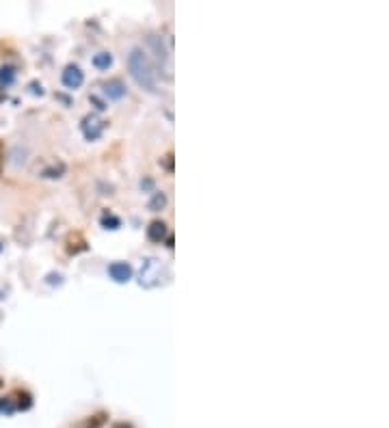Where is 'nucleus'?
Wrapping results in <instances>:
<instances>
[{
  "instance_id": "f257e3e1",
  "label": "nucleus",
  "mask_w": 389,
  "mask_h": 428,
  "mask_svg": "<svg viewBox=\"0 0 389 428\" xmlns=\"http://www.w3.org/2000/svg\"><path fill=\"white\" fill-rule=\"evenodd\" d=\"M128 69H130V76L134 78V82L145 89V91H156L158 87V74L150 61V57L145 55L141 48H132L130 55H128Z\"/></svg>"
},
{
  "instance_id": "f03ea898",
  "label": "nucleus",
  "mask_w": 389,
  "mask_h": 428,
  "mask_svg": "<svg viewBox=\"0 0 389 428\" xmlns=\"http://www.w3.org/2000/svg\"><path fill=\"white\" fill-rule=\"evenodd\" d=\"M106 273H109V277L117 283H128L132 279V266L128 262H113L109 264Z\"/></svg>"
},
{
  "instance_id": "7ed1b4c3",
  "label": "nucleus",
  "mask_w": 389,
  "mask_h": 428,
  "mask_svg": "<svg viewBox=\"0 0 389 428\" xmlns=\"http://www.w3.org/2000/svg\"><path fill=\"white\" fill-rule=\"evenodd\" d=\"M61 80H63V84L67 89H78L84 82V74H82V69L78 65H67L65 71H63V76H61Z\"/></svg>"
},
{
  "instance_id": "20e7f679",
  "label": "nucleus",
  "mask_w": 389,
  "mask_h": 428,
  "mask_svg": "<svg viewBox=\"0 0 389 428\" xmlns=\"http://www.w3.org/2000/svg\"><path fill=\"white\" fill-rule=\"evenodd\" d=\"M126 93H128V87L123 84V80H119V78H113V80H109L104 84V96L109 100L119 102V100L126 98Z\"/></svg>"
},
{
  "instance_id": "39448f33",
  "label": "nucleus",
  "mask_w": 389,
  "mask_h": 428,
  "mask_svg": "<svg viewBox=\"0 0 389 428\" xmlns=\"http://www.w3.org/2000/svg\"><path fill=\"white\" fill-rule=\"evenodd\" d=\"M147 236H150V240H154V242H163V240L167 238V225H165L163 221H154V223H150V227H147Z\"/></svg>"
},
{
  "instance_id": "423d86ee",
  "label": "nucleus",
  "mask_w": 389,
  "mask_h": 428,
  "mask_svg": "<svg viewBox=\"0 0 389 428\" xmlns=\"http://www.w3.org/2000/svg\"><path fill=\"white\" fill-rule=\"evenodd\" d=\"M91 63H93V67L96 69H109L111 65H113V55L111 52H98V55L91 59Z\"/></svg>"
},
{
  "instance_id": "0eeeda50",
  "label": "nucleus",
  "mask_w": 389,
  "mask_h": 428,
  "mask_svg": "<svg viewBox=\"0 0 389 428\" xmlns=\"http://www.w3.org/2000/svg\"><path fill=\"white\" fill-rule=\"evenodd\" d=\"M167 206V195L165 193H154V197L150 202V210L158 212V210H163Z\"/></svg>"
},
{
  "instance_id": "6e6552de",
  "label": "nucleus",
  "mask_w": 389,
  "mask_h": 428,
  "mask_svg": "<svg viewBox=\"0 0 389 428\" xmlns=\"http://www.w3.org/2000/svg\"><path fill=\"white\" fill-rule=\"evenodd\" d=\"M15 80V69L13 67H0V82H5V84H11Z\"/></svg>"
},
{
  "instance_id": "1a4fd4ad",
  "label": "nucleus",
  "mask_w": 389,
  "mask_h": 428,
  "mask_svg": "<svg viewBox=\"0 0 389 428\" xmlns=\"http://www.w3.org/2000/svg\"><path fill=\"white\" fill-rule=\"evenodd\" d=\"M102 225H104L106 229H117V227L121 225V221H119L117 217H113V214H104V217H102Z\"/></svg>"
},
{
  "instance_id": "9d476101",
  "label": "nucleus",
  "mask_w": 389,
  "mask_h": 428,
  "mask_svg": "<svg viewBox=\"0 0 389 428\" xmlns=\"http://www.w3.org/2000/svg\"><path fill=\"white\" fill-rule=\"evenodd\" d=\"M0 411H7V413L13 411V407H11V400H9V398H5V402H0Z\"/></svg>"
},
{
  "instance_id": "9b49d317",
  "label": "nucleus",
  "mask_w": 389,
  "mask_h": 428,
  "mask_svg": "<svg viewBox=\"0 0 389 428\" xmlns=\"http://www.w3.org/2000/svg\"><path fill=\"white\" fill-rule=\"evenodd\" d=\"M0 249H3V247H0Z\"/></svg>"
}]
</instances>
